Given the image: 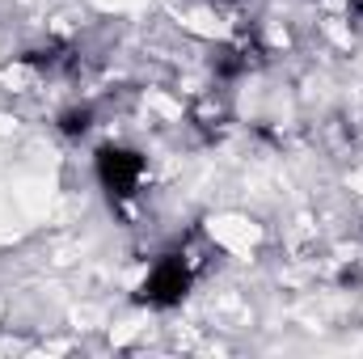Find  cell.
I'll list each match as a JSON object with an SVG mask.
<instances>
[{"mask_svg":"<svg viewBox=\"0 0 363 359\" xmlns=\"http://www.w3.org/2000/svg\"><path fill=\"white\" fill-rule=\"evenodd\" d=\"M97 174H101V186L118 199H135L144 190V178H148V161L131 148H101L97 157Z\"/></svg>","mask_w":363,"mask_h":359,"instance_id":"1","label":"cell"},{"mask_svg":"<svg viewBox=\"0 0 363 359\" xmlns=\"http://www.w3.org/2000/svg\"><path fill=\"white\" fill-rule=\"evenodd\" d=\"M351 4H355V9H363V0H351Z\"/></svg>","mask_w":363,"mask_h":359,"instance_id":"3","label":"cell"},{"mask_svg":"<svg viewBox=\"0 0 363 359\" xmlns=\"http://www.w3.org/2000/svg\"><path fill=\"white\" fill-rule=\"evenodd\" d=\"M186 287H190V263L182 254H174V258H161L157 267L148 270L144 300L157 304V309H165V304H178L182 296H186Z\"/></svg>","mask_w":363,"mask_h":359,"instance_id":"2","label":"cell"}]
</instances>
